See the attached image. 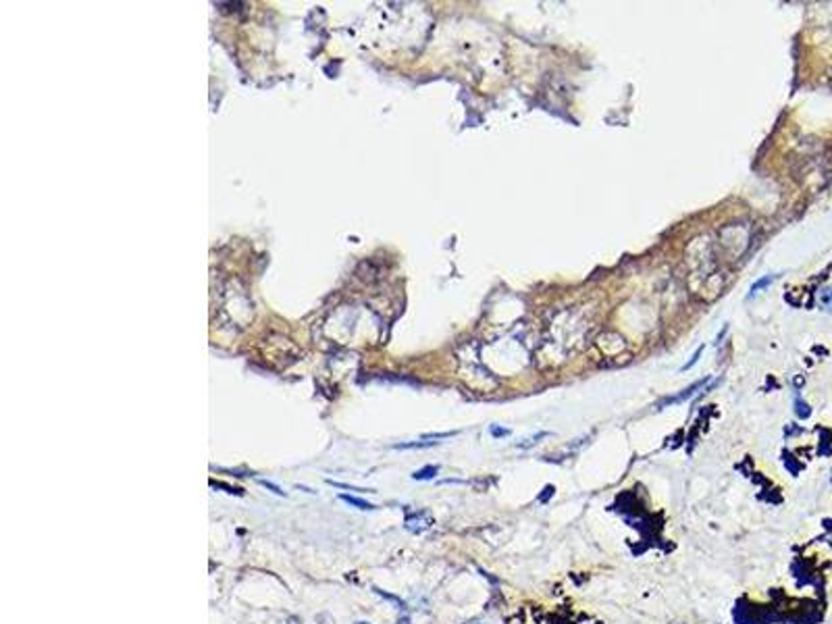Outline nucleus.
<instances>
[{"label": "nucleus", "mask_w": 832, "mask_h": 624, "mask_svg": "<svg viewBox=\"0 0 832 624\" xmlns=\"http://www.w3.org/2000/svg\"><path fill=\"white\" fill-rule=\"evenodd\" d=\"M406 529L410 531V533H422V531H426L431 525H433V516L429 514V512H415V514H410V516H406Z\"/></svg>", "instance_id": "nucleus-1"}, {"label": "nucleus", "mask_w": 832, "mask_h": 624, "mask_svg": "<svg viewBox=\"0 0 832 624\" xmlns=\"http://www.w3.org/2000/svg\"><path fill=\"white\" fill-rule=\"evenodd\" d=\"M339 499H341V502H345V504H350V506H354V508H358V510H366V512H371V510H377L373 504H368L366 499H360V497H356V495L341 493V495H339Z\"/></svg>", "instance_id": "nucleus-2"}, {"label": "nucleus", "mask_w": 832, "mask_h": 624, "mask_svg": "<svg viewBox=\"0 0 832 624\" xmlns=\"http://www.w3.org/2000/svg\"><path fill=\"white\" fill-rule=\"evenodd\" d=\"M437 472H439V467H424L420 468V470H416L415 474H413V478H415V481H429V478H433Z\"/></svg>", "instance_id": "nucleus-3"}, {"label": "nucleus", "mask_w": 832, "mask_h": 624, "mask_svg": "<svg viewBox=\"0 0 832 624\" xmlns=\"http://www.w3.org/2000/svg\"><path fill=\"white\" fill-rule=\"evenodd\" d=\"M705 381H708V379H703V381H697L695 385H691L689 390H684L682 393H680V395L672 397L670 402H672V404H676V402H682V399H689V397H693V395H695V391L699 390V388H703V383H705Z\"/></svg>", "instance_id": "nucleus-4"}, {"label": "nucleus", "mask_w": 832, "mask_h": 624, "mask_svg": "<svg viewBox=\"0 0 832 624\" xmlns=\"http://www.w3.org/2000/svg\"><path fill=\"white\" fill-rule=\"evenodd\" d=\"M772 281H774V277H772V275H768V277H763V279L755 281V283L751 285V290H749L747 298H753L755 294H759V290H763V288H766V285H770Z\"/></svg>", "instance_id": "nucleus-5"}, {"label": "nucleus", "mask_w": 832, "mask_h": 624, "mask_svg": "<svg viewBox=\"0 0 832 624\" xmlns=\"http://www.w3.org/2000/svg\"><path fill=\"white\" fill-rule=\"evenodd\" d=\"M258 483H260L262 487H266L268 491H273L275 495H279V497H285V491H283L279 485H275V483H271V481H264V478H258Z\"/></svg>", "instance_id": "nucleus-6"}, {"label": "nucleus", "mask_w": 832, "mask_h": 624, "mask_svg": "<svg viewBox=\"0 0 832 624\" xmlns=\"http://www.w3.org/2000/svg\"><path fill=\"white\" fill-rule=\"evenodd\" d=\"M701 352H703V346H699V348H697V352L693 354V358H691V360H689L687 364H682V367H680V371H689V369H691V367H693V364H695V362L699 360V356H701Z\"/></svg>", "instance_id": "nucleus-7"}, {"label": "nucleus", "mask_w": 832, "mask_h": 624, "mask_svg": "<svg viewBox=\"0 0 832 624\" xmlns=\"http://www.w3.org/2000/svg\"><path fill=\"white\" fill-rule=\"evenodd\" d=\"M810 406L805 404V402H801V399H797V414L801 416V418H808L810 416Z\"/></svg>", "instance_id": "nucleus-8"}, {"label": "nucleus", "mask_w": 832, "mask_h": 624, "mask_svg": "<svg viewBox=\"0 0 832 624\" xmlns=\"http://www.w3.org/2000/svg\"><path fill=\"white\" fill-rule=\"evenodd\" d=\"M327 483H329V485H333V487H339V489H350V491H371V489H358V487H352V485H345V483H337V481H331V478H327Z\"/></svg>", "instance_id": "nucleus-9"}, {"label": "nucleus", "mask_w": 832, "mask_h": 624, "mask_svg": "<svg viewBox=\"0 0 832 624\" xmlns=\"http://www.w3.org/2000/svg\"><path fill=\"white\" fill-rule=\"evenodd\" d=\"M508 429H494V435H508Z\"/></svg>", "instance_id": "nucleus-10"}]
</instances>
